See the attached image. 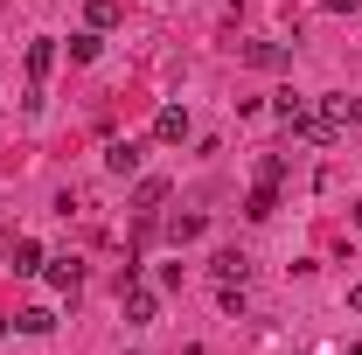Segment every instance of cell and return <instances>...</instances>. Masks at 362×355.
Instances as JSON below:
<instances>
[{
    "instance_id": "8",
    "label": "cell",
    "mask_w": 362,
    "mask_h": 355,
    "mask_svg": "<svg viewBox=\"0 0 362 355\" xmlns=\"http://www.w3.org/2000/svg\"><path fill=\"white\" fill-rule=\"evenodd\" d=\"M119 300H126V320H133V327H153V313H160V300H153V293H139V286H126Z\"/></svg>"
},
{
    "instance_id": "14",
    "label": "cell",
    "mask_w": 362,
    "mask_h": 355,
    "mask_svg": "<svg viewBox=\"0 0 362 355\" xmlns=\"http://www.w3.org/2000/svg\"><path fill=\"white\" fill-rule=\"evenodd\" d=\"M105 56V42H98V28H84V35H70V63H98Z\"/></svg>"
},
{
    "instance_id": "22",
    "label": "cell",
    "mask_w": 362,
    "mask_h": 355,
    "mask_svg": "<svg viewBox=\"0 0 362 355\" xmlns=\"http://www.w3.org/2000/svg\"><path fill=\"white\" fill-rule=\"evenodd\" d=\"M356 223H362V202H356Z\"/></svg>"
},
{
    "instance_id": "6",
    "label": "cell",
    "mask_w": 362,
    "mask_h": 355,
    "mask_svg": "<svg viewBox=\"0 0 362 355\" xmlns=\"http://www.w3.org/2000/svg\"><path fill=\"white\" fill-rule=\"evenodd\" d=\"M244 63H251V70H286L293 49H286V42H244Z\"/></svg>"
},
{
    "instance_id": "5",
    "label": "cell",
    "mask_w": 362,
    "mask_h": 355,
    "mask_svg": "<svg viewBox=\"0 0 362 355\" xmlns=\"http://www.w3.org/2000/svg\"><path fill=\"white\" fill-rule=\"evenodd\" d=\"M42 279L56 293H77V286H84V258H42Z\"/></svg>"
},
{
    "instance_id": "21",
    "label": "cell",
    "mask_w": 362,
    "mask_h": 355,
    "mask_svg": "<svg viewBox=\"0 0 362 355\" xmlns=\"http://www.w3.org/2000/svg\"><path fill=\"white\" fill-rule=\"evenodd\" d=\"M349 355H362V342H356V349H349Z\"/></svg>"
},
{
    "instance_id": "7",
    "label": "cell",
    "mask_w": 362,
    "mask_h": 355,
    "mask_svg": "<svg viewBox=\"0 0 362 355\" xmlns=\"http://www.w3.org/2000/svg\"><path fill=\"white\" fill-rule=\"evenodd\" d=\"M209 272H216V286H244L251 258H244V251H216V258H209Z\"/></svg>"
},
{
    "instance_id": "17",
    "label": "cell",
    "mask_w": 362,
    "mask_h": 355,
    "mask_svg": "<svg viewBox=\"0 0 362 355\" xmlns=\"http://www.w3.org/2000/svg\"><path fill=\"white\" fill-rule=\"evenodd\" d=\"M258 181L279 188V181H286V153H265V161H258Z\"/></svg>"
},
{
    "instance_id": "16",
    "label": "cell",
    "mask_w": 362,
    "mask_h": 355,
    "mask_svg": "<svg viewBox=\"0 0 362 355\" xmlns=\"http://www.w3.org/2000/svg\"><path fill=\"white\" fill-rule=\"evenodd\" d=\"M133 202H139V216H153V209L168 202V181H139V195H133Z\"/></svg>"
},
{
    "instance_id": "3",
    "label": "cell",
    "mask_w": 362,
    "mask_h": 355,
    "mask_svg": "<svg viewBox=\"0 0 362 355\" xmlns=\"http://www.w3.org/2000/svg\"><path fill=\"white\" fill-rule=\"evenodd\" d=\"M42 244H35V237H14V251H7V272H14V279H42Z\"/></svg>"
},
{
    "instance_id": "10",
    "label": "cell",
    "mask_w": 362,
    "mask_h": 355,
    "mask_svg": "<svg viewBox=\"0 0 362 355\" xmlns=\"http://www.w3.org/2000/svg\"><path fill=\"white\" fill-rule=\"evenodd\" d=\"M105 168H112V175H139V146L133 139H112V146H105Z\"/></svg>"
},
{
    "instance_id": "1",
    "label": "cell",
    "mask_w": 362,
    "mask_h": 355,
    "mask_svg": "<svg viewBox=\"0 0 362 355\" xmlns=\"http://www.w3.org/2000/svg\"><path fill=\"white\" fill-rule=\"evenodd\" d=\"M293 133L307 139V146H334V139H341V126H334V119H327V112H314V105H307V112H300V119H293Z\"/></svg>"
},
{
    "instance_id": "4",
    "label": "cell",
    "mask_w": 362,
    "mask_h": 355,
    "mask_svg": "<svg viewBox=\"0 0 362 355\" xmlns=\"http://www.w3.org/2000/svg\"><path fill=\"white\" fill-rule=\"evenodd\" d=\"M153 139H160V146H181V139H188V105H160V112H153Z\"/></svg>"
},
{
    "instance_id": "9",
    "label": "cell",
    "mask_w": 362,
    "mask_h": 355,
    "mask_svg": "<svg viewBox=\"0 0 362 355\" xmlns=\"http://www.w3.org/2000/svg\"><path fill=\"white\" fill-rule=\"evenodd\" d=\"M320 112H327L341 133H349V126H362V98H341V91H334V98H320Z\"/></svg>"
},
{
    "instance_id": "2",
    "label": "cell",
    "mask_w": 362,
    "mask_h": 355,
    "mask_svg": "<svg viewBox=\"0 0 362 355\" xmlns=\"http://www.w3.org/2000/svg\"><path fill=\"white\" fill-rule=\"evenodd\" d=\"M21 70H28V91H42V77L56 70V42H49V35H35V42L21 49Z\"/></svg>"
},
{
    "instance_id": "15",
    "label": "cell",
    "mask_w": 362,
    "mask_h": 355,
    "mask_svg": "<svg viewBox=\"0 0 362 355\" xmlns=\"http://www.w3.org/2000/svg\"><path fill=\"white\" fill-rule=\"evenodd\" d=\"M84 21L98 28V35H105V28H119V0H90V7H84Z\"/></svg>"
},
{
    "instance_id": "13",
    "label": "cell",
    "mask_w": 362,
    "mask_h": 355,
    "mask_svg": "<svg viewBox=\"0 0 362 355\" xmlns=\"http://www.w3.org/2000/svg\"><path fill=\"white\" fill-rule=\"evenodd\" d=\"M202 230H209V216H195V209H188V216H175V223H168V237H175V244H195Z\"/></svg>"
},
{
    "instance_id": "11",
    "label": "cell",
    "mask_w": 362,
    "mask_h": 355,
    "mask_svg": "<svg viewBox=\"0 0 362 355\" xmlns=\"http://www.w3.org/2000/svg\"><path fill=\"white\" fill-rule=\"evenodd\" d=\"M272 209H279V188H265V181H258V188L244 195V216H251V223H265Z\"/></svg>"
},
{
    "instance_id": "20",
    "label": "cell",
    "mask_w": 362,
    "mask_h": 355,
    "mask_svg": "<svg viewBox=\"0 0 362 355\" xmlns=\"http://www.w3.org/2000/svg\"><path fill=\"white\" fill-rule=\"evenodd\" d=\"M0 342H7V313H0Z\"/></svg>"
},
{
    "instance_id": "19",
    "label": "cell",
    "mask_w": 362,
    "mask_h": 355,
    "mask_svg": "<svg viewBox=\"0 0 362 355\" xmlns=\"http://www.w3.org/2000/svg\"><path fill=\"white\" fill-rule=\"evenodd\" d=\"M349 307H356V313H362V286H349Z\"/></svg>"
},
{
    "instance_id": "12",
    "label": "cell",
    "mask_w": 362,
    "mask_h": 355,
    "mask_svg": "<svg viewBox=\"0 0 362 355\" xmlns=\"http://www.w3.org/2000/svg\"><path fill=\"white\" fill-rule=\"evenodd\" d=\"M49 327H56L49 307H21V313H14V334H49Z\"/></svg>"
},
{
    "instance_id": "18",
    "label": "cell",
    "mask_w": 362,
    "mask_h": 355,
    "mask_svg": "<svg viewBox=\"0 0 362 355\" xmlns=\"http://www.w3.org/2000/svg\"><path fill=\"white\" fill-rule=\"evenodd\" d=\"M362 0H327V14H356Z\"/></svg>"
}]
</instances>
